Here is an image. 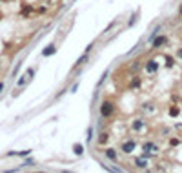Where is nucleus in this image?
Segmentation results:
<instances>
[{"instance_id": "2", "label": "nucleus", "mask_w": 182, "mask_h": 173, "mask_svg": "<svg viewBox=\"0 0 182 173\" xmlns=\"http://www.w3.org/2000/svg\"><path fill=\"white\" fill-rule=\"evenodd\" d=\"M33 75H35V71H33V69H27V71L22 75V78L18 80V86H26V82H27V80H31V77H33Z\"/></svg>"}, {"instance_id": "12", "label": "nucleus", "mask_w": 182, "mask_h": 173, "mask_svg": "<svg viewBox=\"0 0 182 173\" xmlns=\"http://www.w3.org/2000/svg\"><path fill=\"white\" fill-rule=\"evenodd\" d=\"M106 140H108V135H106V133H102V137L98 139V142H100V144H104Z\"/></svg>"}, {"instance_id": "11", "label": "nucleus", "mask_w": 182, "mask_h": 173, "mask_svg": "<svg viewBox=\"0 0 182 173\" xmlns=\"http://www.w3.org/2000/svg\"><path fill=\"white\" fill-rule=\"evenodd\" d=\"M91 139H93V128L88 130V142H91Z\"/></svg>"}, {"instance_id": "4", "label": "nucleus", "mask_w": 182, "mask_h": 173, "mask_svg": "<svg viewBox=\"0 0 182 173\" xmlns=\"http://www.w3.org/2000/svg\"><path fill=\"white\" fill-rule=\"evenodd\" d=\"M157 69H159V64H157L155 60H149V62L146 64V71H148V73H157Z\"/></svg>"}, {"instance_id": "3", "label": "nucleus", "mask_w": 182, "mask_h": 173, "mask_svg": "<svg viewBox=\"0 0 182 173\" xmlns=\"http://www.w3.org/2000/svg\"><path fill=\"white\" fill-rule=\"evenodd\" d=\"M166 44V36L164 35H160V36H157V38H153V49H159L160 46H164Z\"/></svg>"}, {"instance_id": "9", "label": "nucleus", "mask_w": 182, "mask_h": 173, "mask_svg": "<svg viewBox=\"0 0 182 173\" xmlns=\"http://www.w3.org/2000/svg\"><path fill=\"white\" fill-rule=\"evenodd\" d=\"M179 113H180V109H179L177 106H171V108H170V115H171V117H177Z\"/></svg>"}, {"instance_id": "13", "label": "nucleus", "mask_w": 182, "mask_h": 173, "mask_svg": "<svg viewBox=\"0 0 182 173\" xmlns=\"http://www.w3.org/2000/svg\"><path fill=\"white\" fill-rule=\"evenodd\" d=\"M75 153L80 155V153H82V146H75Z\"/></svg>"}, {"instance_id": "15", "label": "nucleus", "mask_w": 182, "mask_h": 173, "mask_svg": "<svg viewBox=\"0 0 182 173\" xmlns=\"http://www.w3.org/2000/svg\"><path fill=\"white\" fill-rule=\"evenodd\" d=\"M177 55H179V58H180V60H182V47H180V49H179V53H177Z\"/></svg>"}, {"instance_id": "14", "label": "nucleus", "mask_w": 182, "mask_h": 173, "mask_svg": "<svg viewBox=\"0 0 182 173\" xmlns=\"http://www.w3.org/2000/svg\"><path fill=\"white\" fill-rule=\"evenodd\" d=\"M137 164H139L140 168H144V166H146V162H144V161H137Z\"/></svg>"}, {"instance_id": "16", "label": "nucleus", "mask_w": 182, "mask_h": 173, "mask_svg": "<svg viewBox=\"0 0 182 173\" xmlns=\"http://www.w3.org/2000/svg\"><path fill=\"white\" fill-rule=\"evenodd\" d=\"M2 89H4V84H2V82H0V91H2Z\"/></svg>"}, {"instance_id": "1", "label": "nucleus", "mask_w": 182, "mask_h": 173, "mask_svg": "<svg viewBox=\"0 0 182 173\" xmlns=\"http://www.w3.org/2000/svg\"><path fill=\"white\" fill-rule=\"evenodd\" d=\"M113 111H115L113 102H102V106H100V115L102 117H111Z\"/></svg>"}, {"instance_id": "6", "label": "nucleus", "mask_w": 182, "mask_h": 173, "mask_svg": "<svg viewBox=\"0 0 182 173\" xmlns=\"http://www.w3.org/2000/svg\"><path fill=\"white\" fill-rule=\"evenodd\" d=\"M88 58H89V55H88V53H84V55H82V57L77 60V64H75V69H77V67H80V66H84V64L88 62Z\"/></svg>"}, {"instance_id": "10", "label": "nucleus", "mask_w": 182, "mask_h": 173, "mask_svg": "<svg viewBox=\"0 0 182 173\" xmlns=\"http://www.w3.org/2000/svg\"><path fill=\"white\" fill-rule=\"evenodd\" d=\"M142 128H144V122H142V120H135V122H133V130L139 131V130H142Z\"/></svg>"}, {"instance_id": "5", "label": "nucleus", "mask_w": 182, "mask_h": 173, "mask_svg": "<svg viewBox=\"0 0 182 173\" xmlns=\"http://www.w3.org/2000/svg\"><path fill=\"white\" fill-rule=\"evenodd\" d=\"M133 150H135V140H128V142L122 146V151H124V153H131Z\"/></svg>"}, {"instance_id": "8", "label": "nucleus", "mask_w": 182, "mask_h": 173, "mask_svg": "<svg viewBox=\"0 0 182 173\" xmlns=\"http://www.w3.org/2000/svg\"><path fill=\"white\" fill-rule=\"evenodd\" d=\"M106 157L111 159V161H117V153H115V150H106Z\"/></svg>"}, {"instance_id": "7", "label": "nucleus", "mask_w": 182, "mask_h": 173, "mask_svg": "<svg viewBox=\"0 0 182 173\" xmlns=\"http://www.w3.org/2000/svg\"><path fill=\"white\" fill-rule=\"evenodd\" d=\"M55 51H57V47H55V46H49V47H46V49L42 51V55H44V57H49V55H53Z\"/></svg>"}]
</instances>
